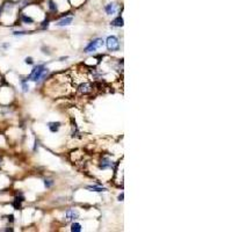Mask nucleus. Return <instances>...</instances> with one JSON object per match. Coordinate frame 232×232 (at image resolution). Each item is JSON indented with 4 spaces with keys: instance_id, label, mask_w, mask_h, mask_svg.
Listing matches in <instances>:
<instances>
[{
    "instance_id": "6e6552de",
    "label": "nucleus",
    "mask_w": 232,
    "mask_h": 232,
    "mask_svg": "<svg viewBox=\"0 0 232 232\" xmlns=\"http://www.w3.org/2000/svg\"><path fill=\"white\" fill-rule=\"evenodd\" d=\"M59 126H60V123H59V122H51V123H49V129H50L52 132H56L58 129H59Z\"/></svg>"
},
{
    "instance_id": "f3484780",
    "label": "nucleus",
    "mask_w": 232,
    "mask_h": 232,
    "mask_svg": "<svg viewBox=\"0 0 232 232\" xmlns=\"http://www.w3.org/2000/svg\"><path fill=\"white\" fill-rule=\"evenodd\" d=\"M26 63H27V64H33V63H34V62H33V58L27 57L26 58Z\"/></svg>"
},
{
    "instance_id": "f257e3e1",
    "label": "nucleus",
    "mask_w": 232,
    "mask_h": 232,
    "mask_svg": "<svg viewBox=\"0 0 232 232\" xmlns=\"http://www.w3.org/2000/svg\"><path fill=\"white\" fill-rule=\"evenodd\" d=\"M45 72H48V68H44V65H37L36 68L33 70L31 74L29 76V79L33 80V81H37V80H39L41 78L43 77V74Z\"/></svg>"
},
{
    "instance_id": "ddd939ff",
    "label": "nucleus",
    "mask_w": 232,
    "mask_h": 232,
    "mask_svg": "<svg viewBox=\"0 0 232 232\" xmlns=\"http://www.w3.org/2000/svg\"><path fill=\"white\" fill-rule=\"evenodd\" d=\"M49 8H50V10H52V12H56L57 10V6H56V4L52 0H49Z\"/></svg>"
},
{
    "instance_id": "1a4fd4ad",
    "label": "nucleus",
    "mask_w": 232,
    "mask_h": 232,
    "mask_svg": "<svg viewBox=\"0 0 232 232\" xmlns=\"http://www.w3.org/2000/svg\"><path fill=\"white\" fill-rule=\"evenodd\" d=\"M112 26H114V27H122V26H123V19H122L121 16L116 18V19L112 22Z\"/></svg>"
},
{
    "instance_id": "4468645a",
    "label": "nucleus",
    "mask_w": 232,
    "mask_h": 232,
    "mask_svg": "<svg viewBox=\"0 0 232 232\" xmlns=\"http://www.w3.org/2000/svg\"><path fill=\"white\" fill-rule=\"evenodd\" d=\"M88 189H92L94 192H105L106 190V188H101V187H97V186H91V187H88Z\"/></svg>"
},
{
    "instance_id": "20e7f679",
    "label": "nucleus",
    "mask_w": 232,
    "mask_h": 232,
    "mask_svg": "<svg viewBox=\"0 0 232 232\" xmlns=\"http://www.w3.org/2000/svg\"><path fill=\"white\" fill-rule=\"evenodd\" d=\"M103 44V41L100 39H95V41H93L86 49H85V52H93V51H95L97 48H100L101 45Z\"/></svg>"
},
{
    "instance_id": "9b49d317",
    "label": "nucleus",
    "mask_w": 232,
    "mask_h": 232,
    "mask_svg": "<svg viewBox=\"0 0 232 232\" xmlns=\"http://www.w3.org/2000/svg\"><path fill=\"white\" fill-rule=\"evenodd\" d=\"M71 231H73V232H80L81 231V226H80V224H78V223H73V224H72V228H71Z\"/></svg>"
},
{
    "instance_id": "6ab92c4d",
    "label": "nucleus",
    "mask_w": 232,
    "mask_h": 232,
    "mask_svg": "<svg viewBox=\"0 0 232 232\" xmlns=\"http://www.w3.org/2000/svg\"><path fill=\"white\" fill-rule=\"evenodd\" d=\"M0 13H1V8H0Z\"/></svg>"
},
{
    "instance_id": "7ed1b4c3",
    "label": "nucleus",
    "mask_w": 232,
    "mask_h": 232,
    "mask_svg": "<svg viewBox=\"0 0 232 232\" xmlns=\"http://www.w3.org/2000/svg\"><path fill=\"white\" fill-rule=\"evenodd\" d=\"M93 88H94V86L92 84H89V83H83V84H80L78 86V92L81 93V94H89V93L93 92Z\"/></svg>"
},
{
    "instance_id": "2eb2a0df",
    "label": "nucleus",
    "mask_w": 232,
    "mask_h": 232,
    "mask_svg": "<svg viewBox=\"0 0 232 232\" xmlns=\"http://www.w3.org/2000/svg\"><path fill=\"white\" fill-rule=\"evenodd\" d=\"M22 88H23V92H27L29 89V86L27 85V83L26 81H22Z\"/></svg>"
},
{
    "instance_id": "9d476101",
    "label": "nucleus",
    "mask_w": 232,
    "mask_h": 232,
    "mask_svg": "<svg viewBox=\"0 0 232 232\" xmlns=\"http://www.w3.org/2000/svg\"><path fill=\"white\" fill-rule=\"evenodd\" d=\"M72 20H73L72 18H65V19L60 20L57 25L58 26H68V25H70L72 22Z\"/></svg>"
},
{
    "instance_id": "0eeeda50",
    "label": "nucleus",
    "mask_w": 232,
    "mask_h": 232,
    "mask_svg": "<svg viewBox=\"0 0 232 232\" xmlns=\"http://www.w3.org/2000/svg\"><path fill=\"white\" fill-rule=\"evenodd\" d=\"M112 161L108 159V158H103L102 159V161H101V165H100V167L102 168V170H107V168H109V167H112Z\"/></svg>"
},
{
    "instance_id": "f8f14e48",
    "label": "nucleus",
    "mask_w": 232,
    "mask_h": 232,
    "mask_svg": "<svg viewBox=\"0 0 232 232\" xmlns=\"http://www.w3.org/2000/svg\"><path fill=\"white\" fill-rule=\"evenodd\" d=\"M21 19H22V21H23V22H26V23H33V22H34V20L31 19L30 16H27L26 14H22Z\"/></svg>"
},
{
    "instance_id": "39448f33",
    "label": "nucleus",
    "mask_w": 232,
    "mask_h": 232,
    "mask_svg": "<svg viewBox=\"0 0 232 232\" xmlns=\"http://www.w3.org/2000/svg\"><path fill=\"white\" fill-rule=\"evenodd\" d=\"M78 216H79V213H78V211H76L74 209H70V210L66 211V218H68V221L76 219V218H78Z\"/></svg>"
},
{
    "instance_id": "dca6fc26",
    "label": "nucleus",
    "mask_w": 232,
    "mask_h": 232,
    "mask_svg": "<svg viewBox=\"0 0 232 232\" xmlns=\"http://www.w3.org/2000/svg\"><path fill=\"white\" fill-rule=\"evenodd\" d=\"M52 184H54V182H52L51 180H45V186H47L48 188H49V187H51V186H52Z\"/></svg>"
},
{
    "instance_id": "423d86ee",
    "label": "nucleus",
    "mask_w": 232,
    "mask_h": 232,
    "mask_svg": "<svg viewBox=\"0 0 232 232\" xmlns=\"http://www.w3.org/2000/svg\"><path fill=\"white\" fill-rule=\"evenodd\" d=\"M106 12L107 14H109V15H113V14H115L116 13V6L114 4H108L106 6Z\"/></svg>"
},
{
    "instance_id": "f03ea898",
    "label": "nucleus",
    "mask_w": 232,
    "mask_h": 232,
    "mask_svg": "<svg viewBox=\"0 0 232 232\" xmlns=\"http://www.w3.org/2000/svg\"><path fill=\"white\" fill-rule=\"evenodd\" d=\"M106 45L110 51H117L120 49V42L116 36H109L106 41Z\"/></svg>"
},
{
    "instance_id": "a211bd4d",
    "label": "nucleus",
    "mask_w": 232,
    "mask_h": 232,
    "mask_svg": "<svg viewBox=\"0 0 232 232\" xmlns=\"http://www.w3.org/2000/svg\"><path fill=\"white\" fill-rule=\"evenodd\" d=\"M122 199H123V194H121V195L118 196V200H120V201H122Z\"/></svg>"
}]
</instances>
